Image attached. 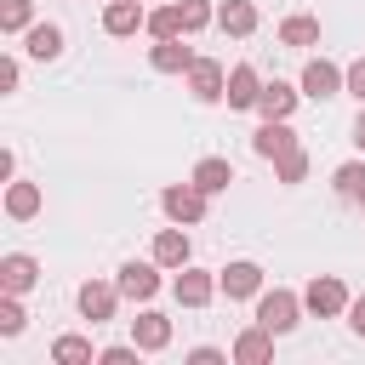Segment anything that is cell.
Segmentation results:
<instances>
[{"mask_svg":"<svg viewBox=\"0 0 365 365\" xmlns=\"http://www.w3.org/2000/svg\"><path fill=\"white\" fill-rule=\"evenodd\" d=\"M348 285L336 279V274H314L308 279V291H302V308L308 314H319V319H336V314H348Z\"/></svg>","mask_w":365,"mask_h":365,"instance_id":"cell-1","label":"cell"},{"mask_svg":"<svg viewBox=\"0 0 365 365\" xmlns=\"http://www.w3.org/2000/svg\"><path fill=\"white\" fill-rule=\"evenodd\" d=\"M297 314H302V297L297 291H262L257 297V325H268L274 336H285V331H297Z\"/></svg>","mask_w":365,"mask_h":365,"instance_id":"cell-2","label":"cell"},{"mask_svg":"<svg viewBox=\"0 0 365 365\" xmlns=\"http://www.w3.org/2000/svg\"><path fill=\"white\" fill-rule=\"evenodd\" d=\"M336 91H348V68H336V63H325V57H308V68H302V97L331 103Z\"/></svg>","mask_w":365,"mask_h":365,"instance_id":"cell-3","label":"cell"},{"mask_svg":"<svg viewBox=\"0 0 365 365\" xmlns=\"http://www.w3.org/2000/svg\"><path fill=\"white\" fill-rule=\"evenodd\" d=\"M205 200H211L205 188H194V182H171V188L160 194V211H165L171 222H182V228H188V222H200V217H205Z\"/></svg>","mask_w":365,"mask_h":365,"instance_id":"cell-4","label":"cell"},{"mask_svg":"<svg viewBox=\"0 0 365 365\" xmlns=\"http://www.w3.org/2000/svg\"><path fill=\"white\" fill-rule=\"evenodd\" d=\"M217 285H222V297H228V302H245V297H262V268H257L251 257H240V262H228V268H217Z\"/></svg>","mask_w":365,"mask_h":365,"instance_id":"cell-5","label":"cell"},{"mask_svg":"<svg viewBox=\"0 0 365 365\" xmlns=\"http://www.w3.org/2000/svg\"><path fill=\"white\" fill-rule=\"evenodd\" d=\"M114 285H120L125 302H148V297L160 291V262H120Z\"/></svg>","mask_w":365,"mask_h":365,"instance_id":"cell-6","label":"cell"},{"mask_svg":"<svg viewBox=\"0 0 365 365\" xmlns=\"http://www.w3.org/2000/svg\"><path fill=\"white\" fill-rule=\"evenodd\" d=\"M188 91H194V103H222V91H228V74H222V63H211V57H194V68H188Z\"/></svg>","mask_w":365,"mask_h":365,"instance_id":"cell-7","label":"cell"},{"mask_svg":"<svg viewBox=\"0 0 365 365\" xmlns=\"http://www.w3.org/2000/svg\"><path fill=\"white\" fill-rule=\"evenodd\" d=\"M171 291H177V302H182V308H205L222 285H217V274H205V268H182V274L171 279Z\"/></svg>","mask_w":365,"mask_h":365,"instance_id":"cell-8","label":"cell"},{"mask_svg":"<svg viewBox=\"0 0 365 365\" xmlns=\"http://www.w3.org/2000/svg\"><path fill=\"white\" fill-rule=\"evenodd\" d=\"M74 302H80V314L97 325V319H114V308H120V285H103V279H86L80 291H74Z\"/></svg>","mask_w":365,"mask_h":365,"instance_id":"cell-9","label":"cell"},{"mask_svg":"<svg viewBox=\"0 0 365 365\" xmlns=\"http://www.w3.org/2000/svg\"><path fill=\"white\" fill-rule=\"evenodd\" d=\"M34 279H40V262H34L29 251H6V257H0V291L23 297V291H29Z\"/></svg>","mask_w":365,"mask_h":365,"instance_id":"cell-10","label":"cell"},{"mask_svg":"<svg viewBox=\"0 0 365 365\" xmlns=\"http://www.w3.org/2000/svg\"><path fill=\"white\" fill-rule=\"evenodd\" d=\"M131 342H137L143 354H160V348L171 342V319H165V314H154V308H143V314L131 319Z\"/></svg>","mask_w":365,"mask_h":365,"instance_id":"cell-11","label":"cell"},{"mask_svg":"<svg viewBox=\"0 0 365 365\" xmlns=\"http://www.w3.org/2000/svg\"><path fill=\"white\" fill-rule=\"evenodd\" d=\"M234 359H240V365H268V359H274V331H268V325H245V331L234 336Z\"/></svg>","mask_w":365,"mask_h":365,"instance_id":"cell-12","label":"cell"},{"mask_svg":"<svg viewBox=\"0 0 365 365\" xmlns=\"http://www.w3.org/2000/svg\"><path fill=\"white\" fill-rule=\"evenodd\" d=\"M137 29H148V11H143V0H114V6L103 11V34L125 40V34H137Z\"/></svg>","mask_w":365,"mask_h":365,"instance_id":"cell-13","label":"cell"},{"mask_svg":"<svg viewBox=\"0 0 365 365\" xmlns=\"http://www.w3.org/2000/svg\"><path fill=\"white\" fill-rule=\"evenodd\" d=\"M257 97H262V80H257V68H251V63L228 68V91H222V103H228V108H257Z\"/></svg>","mask_w":365,"mask_h":365,"instance_id":"cell-14","label":"cell"},{"mask_svg":"<svg viewBox=\"0 0 365 365\" xmlns=\"http://www.w3.org/2000/svg\"><path fill=\"white\" fill-rule=\"evenodd\" d=\"M297 86H285V80H262V97H257V114L262 120H291V108H297Z\"/></svg>","mask_w":365,"mask_h":365,"instance_id":"cell-15","label":"cell"},{"mask_svg":"<svg viewBox=\"0 0 365 365\" xmlns=\"http://www.w3.org/2000/svg\"><path fill=\"white\" fill-rule=\"evenodd\" d=\"M251 148H257L262 160H279V154H291V148H297V131H291L285 120H262V125H257V137H251Z\"/></svg>","mask_w":365,"mask_h":365,"instance_id":"cell-16","label":"cell"},{"mask_svg":"<svg viewBox=\"0 0 365 365\" xmlns=\"http://www.w3.org/2000/svg\"><path fill=\"white\" fill-rule=\"evenodd\" d=\"M217 29L234 34V40H245V34L257 29V6H251V0H222V6H217Z\"/></svg>","mask_w":365,"mask_h":365,"instance_id":"cell-17","label":"cell"},{"mask_svg":"<svg viewBox=\"0 0 365 365\" xmlns=\"http://www.w3.org/2000/svg\"><path fill=\"white\" fill-rule=\"evenodd\" d=\"M148 63H154L160 74H188V68H194V51H188V46H182V34H177V40L148 46Z\"/></svg>","mask_w":365,"mask_h":365,"instance_id":"cell-18","label":"cell"},{"mask_svg":"<svg viewBox=\"0 0 365 365\" xmlns=\"http://www.w3.org/2000/svg\"><path fill=\"white\" fill-rule=\"evenodd\" d=\"M154 262L160 268H188V234H182V222L154 234Z\"/></svg>","mask_w":365,"mask_h":365,"instance_id":"cell-19","label":"cell"},{"mask_svg":"<svg viewBox=\"0 0 365 365\" xmlns=\"http://www.w3.org/2000/svg\"><path fill=\"white\" fill-rule=\"evenodd\" d=\"M23 51H29V57H40V63L63 57V29H57V23H34V29L23 34Z\"/></svg>","mask_w":365,"mask_h":365,"instance_id":"cell-20","label":"cell"},{"mask_svg":"<svg viewBox=\"0 0 365 365\" xmlns=\"http://www.w3.org/2000/svg\"><path fill=\"white\" fill-rule=\"evenodd\" d=\"M194 188H205V194H228V182H234V165L228 160H217V154H205L200 165H194V177H188Z\"/></svg>","mask_w":365,"mask_h":365,"instance_id":"cell-21","label":"cell"},{"mask_svg":"<svg viewBox=\"0 0 365 365\" xmlns=\"http://www.w3.org/2000/svg\"><path fill=\"white\" fill-rule=\"evenodd\" d=\"M331 188H336V200H348V205H365V160H348V165H336V171H331Z\"/></svg>","mask_w":365,"mask_h":365,"instance_id":"cell-22","label":"cell"},{"mask_svg":"<svg viewBox=\"0 0 365 365\" xmlns=\"http://www.w3.org/2000/svg\"><path fill=\"white\" fill-rule=\"evenodd\" d=\"M279 46H319V17H308V11H297V17H285L279 23Z\"/></svg>","mask_w":365,"mask_h":365,"instance_id":"cell-23","label":"cell"},{"mask_svg":"<svg viewBox=\"0 0 365 365\" xmlns=\"http://www.w3.org/2000/svg\"><path fill=\"white\" fill-rule=\"evenodd\" d=\"M34 211H40V188H34V182H11V188H6V217H11V222H29Z\"/></svg>","mask_w":365,"mask_h":365,"instance_id":"cell-24","label":"cell"},{"mask_svg":"<svg viewBox=\"0 0 365 365\" xmlns=\"http://www.w3.org/2000/svg\"><path fill=\"white\" fill-rule=\"evenodd\" d=\"M51 359H57V365H91L97 354H91V342H86V336H74V331H68V336H57V342H51Z\"/></svg>","mask_w":365,"mask_h":365,"instance_id":"cell-25","label":"cell"},{"mask_svg":"<svg viewBox=\"0 0 365 365\" xmlns=\"http://www.w3.org/2000/svg\"><path fill=\"white\" fill-rule=\"evenodd\" d=\"M148 34H154V40H177V34H188V29H182V6H160V11H148Z\"/></svg>","mask_w":365,"mask_h":365,"instance_id":"cell-26","label":"cell"},{"mask_svg":"<svg viewBox=\"0 0 365 365\" xmlns=\"http://www.w3.org/2000/svg\"><path fill=\"white\" fill-rule=\"evenodd\" d=\"M0 29L6 34H29L34 29V6L29 0H0Z\"/></svg>","mask_w":365,"mask_h":365,"instance_id":"cell-27","label":"cell"},{"mask_svg":"<svg viewBox=\"0 0 365 365\" xmlns=\"http://www.w3.org/2000/svg\"><path fill=\"white\" fill-rule=\"evenodd\" d=\"M274 177H279L285 188H291V182H302V177H308V148L297 143L291 154H279V160H274Z\"/></svg>","mask_w":365,"mask_h":365,"instance_id":"cell-28","label":"cell"},{"mask_svg":"<svg viewBox=\"0 0 365 365\" xmlns=\"http://www.w3.org/2000/svg\"><path fill=\"white\" fill-rule=\"evenodd\" d=\"M177 6H182V29H188V34H200L205 23H217V11H211V0H177Z\"/></svg>","mask_w":365,"mask_h":365,"instance_id":"cell-29","label":"cell"},{"mask_svg":"<svg viewBox=\"0 0 365 365\" xmlns=\"http://www.w3.org/2000/svg\"><path fill=\"white\" fill-rule=\"evenodd\" d=\"M17 331H23V308L11 291H0V336H17Z\"/></svg>","mask_w":365,"mask_h":365,"instance_id":"cell-30","label":"cell"},{"mask_svg":"<svg viewBox=\"0 0 365 365\" xmlns=\"http://www.w3.org/2000/svg\"><path fill=\"white\" fill-rule=\"evenodd\" d=\"M137 354H143V348H137V342H114V348H103V354H97V359H103V365H131V359H137Z\"/></svg>","mask_w":365,"mask_h":365,"instance_id":"cell-31","label":"cell"},{"mask_svg":"<svg viewBox=\"0 0 365 365\" xmlns=\"http://www.w3.org/2000/svg\"><path fill=\"white\" fill-rule=\"evenodd\" d=\"M348 97H359V103H365V57H359V63H348Z\"/></svg>","mask_w":365,"mask_h":365,"instance_id":"cell-32","label":"cell"},{"mask_svg":"<svg viewBox=\"0 0 365 365\" xmlns=\"http://www.w3.org/2000/svg\"><path fill=\"white\" fill-rule=\"evenodd\" d=\"M348 331H354V336H365V297H354V302H348Z\"/></svg>","mask_w":365,"mask_h":365,"instance_id":"cell-33","label":"cell"},{"mask_svg":"<svg viewBox=\"0 0 365 365\" xmlns=\"http://www.w3.org/2000/svg\"><path fill=\"white\" fill-rule=\"evenodd\" d=\"M0 91H17V57H0Z\"/></svg>","mask_w":365,"mask_h":365,"instance_id":"cell-34","label":"cell"},{"mask_svg":"<svg viewBox=\"0 0 365 365\" xmlns=\"http://www.w3.org/2000/svg\"><path fill=\"white\" fill-rule=\"evenodd\" d=\"M188 365H222V348H194Z\"/></svg>","mask_w":365,"mask_h":365,"instance_id":"cell-35","label":"cell"},{"mask_svg":"<svg viewBox=\"0 0 365 365\" xmlns=\"http://www.w3.org/2000/svg\"><path fill=\"white\" fill-rule=\"evenodd\" d=\"M354 143L365 148V103H359V120H354Z\"/></svg>","mask_w":365,"mask_h":365,"instance_id":"cell-36","label":"cell"}]
</instances>
